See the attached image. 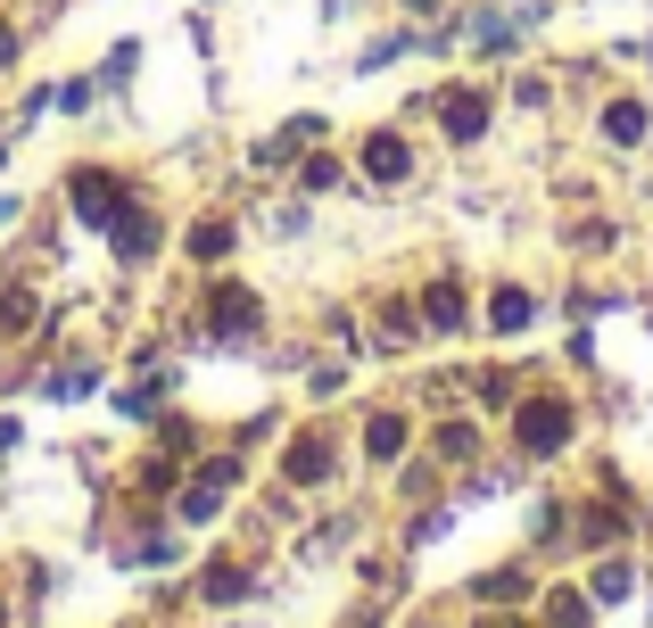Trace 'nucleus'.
I'll list each match as a JSON object with an SVG mask.
<instances>
[{
  "label": "nucleus",
  "mask_w": 653,
  "mask_h": 628,
  "mask_svg": "<svg viewBox=\"0 0 653 628\" xmlns=\"http://www.w3.org/2000/svg\"><path fill=\"white\" fill-rule=\"evenodd\" d=\"M75 207H83V216H116V183H108V174H75ZM116 223H125V216H116Z\"/></svg>",
  "instance_id": "4"
},
{
  "label": "nucleus",
  "mask_w": 653,
  "mask_h": 628,
  "mask_svg": "<svg viewBox=\"0 0 653 628\" xmlns=\"http://www.w3.org/2000/svg\"><path fill=\"white\" fill-rule=\"evenodd\" d=\"M604 132H613V141H645V108H637V100L604 108Z\"/></svg>",
  "instance_id": "7"
},
{
  "label": "nucleus",
  "mask_w": 653,
  "mask_h": 628,
  "mask_svg": "<svg viewBox=\"0 0 653 628\" xmlns=\"http://www.w3.org/2000/svg\"><path fill=\"white\" fill-rule=\"evenodd\" d=\"M248 323H257V298H248L241 281H224V290H215V332H248Z\"/></svg>",
  "instance_id": "3"
},
{
  "label": "nucleus",
  "mask_w": 653,
  "mask_h": 628,
  "mask_svg": "<svg viewBox=\"0 0 653 628\" xmlns=\"http://www.w3.org/2000/svg\"><path fill=\"white\" fill-rule=\"evenodd\" d=\"M323 472H331V446H323V439H306L299 455H290V480H323Z\"/></svg>",
  "instance_id": "10"
},
{
  "label": "nucleus",
  "mask_w": 653,
  "mask_h": 628,
  "mask_svg": "<svg viewBox=\"0 0 653 628\" xmlns=\"http://www.w3.org/2000/svg\"><path fill=\"white\" fill-rule=\"evenodd\" d=\"M25 323H34V298H25V290L0 298V332H25Z\"/></svg>",
  "instance_id": "12"
},
{
  "label": "nucleus",
  "mask_w": 653,
  "mask_h": 628,
  "mask_svg": "<svg viewBox=\"0 0 653 628\" xmlns=\"http://www.w3.org/2000/svg\"><path fill=\"white\" fill-rule=\"evenodd\" d=\"M232 248V223H199V232H190V257H224Z\"/></svg>",
  "instance_id": "11"
},
{
  "label": "nucleus",
  "mask_w": 653,
  "mask_h": 628,
  "mask_svg": "<svg viewBox=\"0 0 653 628\" xmlns=\"http://www.w3.org/2000/svg\"><path fill=\"white\" fill-rule=\"evenodd\" d=\"M364 446H373V463H389L397 446H406V422H397V414H381V422L364 430Z\"/></svg>",
  "instance_id": "8"
},
{
  "label": "nucleus",
  "mask_w": 653,
  "mask_h": 628,
  "mask_svg": "<svg viewBox=\"0 0 653 628\" xmlns=\"http://www.w3.org/2000/svg\"><path fill=\"white\" fill-rule=\"evenodd\" d=\"M406 166H413V158H406V141H397V132H373V141H364V174H373V183H397Z\"/></svg>",
  "instance_id": "2"
},
{
  "label": "nucleus",
  "mask_w": 653,
  "mask_h": 628,
  "mask_svg": "<svg viewBox=\"0 0 653 628\" xmlns=\"http://www.w3.org/2000/svg\"><path fill=\"white\" fill-rule=\"evenodd\" d=\"M488 323H497V332H522V323H529V298L522 290H497V298H488Z\"/></svg>",
  "instance_id": "6"
},
{
  "label": "nucleus",
  "mask_w": 653,
  "mask_h": 628,
  "mask_svg": "<svg viewBox=\"0 0 653 628\" xmlns=\"http://www.w3.org/2000/svg\"><path fill=\"white\" fill-rule=\"evenodd\" d=\"M480 125H488V100H480V92H455V100H447V132H455V141H471Z\"/></svg>",
  "instance_id": "5"
},
{
  "label": "nucleus",
  "mask_w": 653,
  "mask_h": 628,
  "mask_svg": "<svg viewBox=\"0 0 653 628\" xmlns=\"http://www.w3.org/2000/svg\"><path fill=\"white\" fill-rule=\"evenodd\" d=\"M422 314L439 323V332H447V323H464V298H455V281H439V290L422 298Z\"/></svg>",
  "instance_id": "9"
},
{
  "label": "nucleus",
  "mask_w": 653,
  "mask_h": 628,
  "mask_svg": "<svg viewBox=\"0 0 653 628\" xmlns=\"http://www.w3.org/2000/svg\"><path fill=\"white\" fill-rule=\"evenodd\" d=\"M562 439H571V406H562V397H538V406H522V446H529V455H555Z\"/></svg>",
  "instance_id": "1"
}]
</instances>
